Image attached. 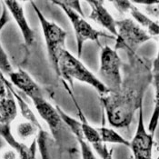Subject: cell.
Instances as JSON below:
<instances>
[{"label": "cell", "mask_w": 159, "mask_h": 159, "mask_svg": "<svg viewBox=\"0 0 159 159\" xmlns=\"http://www.w3.org/2000/svg\"><path fill=\"white\" fill-rule=\"evenodd\" d=\"M128 62L122 66V85L116 92L100 97L108 123L114 128H127L135 112L143 105L144 95L153 83L152 64L137 53H126Z\"/></svg>", "instance_id": "1"}, {"label": "cell", "mask_w": 159, "mask_h": 159, "mask_svg": "<svg viewBox=\"0 0 159 159\" xmlns=\"http://www.w3.org/2000/svg\"><path fill=\"white\" fill-rule=\"evenodd\" d=\"M57 74L66 79L71 86L74 81H78L92 86L100 97L109 93V90L94 73H92L86 66L75 57L68 50L63 49L58 57Z\"/></svg>", "instance_id": "2"}, {"label": "cell", "mask_w": 159, "mask_h": 159, "mask_svg": "<svg viewBox=\"0 0 159 159\" xmlns=\"http://www.w3.org/2000/svg\"><path fill=\"white\" fill-rule=\"evenodd\" d=\"M31 5L37 14L39 24L43 32V37L48 49L49 60L57 73L59 54L63 49L66 48V39L67 36L66 32L61 26L48 19L42 11L38 8L35 2H31Z\"/></svg>", "instance_id": "3"}, {"label": "cell", "mask_w": 159, "mask_h": 159, "mask_svg": "<svg viewBox=\"0 0 159 159\" xmlns=\"http://www.w3.org/2000/svg\"><path fill=\"white\" fill-rule=\"evenodd\" d=\"M53 4L57 5L61 8L65 13V15L66 16V17L68 18L69 22L72 25L74 33L75 36V40H76L78 57L82 56L84 45L87 41L96 42L98 46L101 47L99 41L100 37H107L111 39H115L110 35H107L105 32L95 28L83 16H81L80 14L76 13L71 8H69L68 7H66V5H64L62 1H53Z\"/></svg>", "instance_id": "4"}, {"label": "cell", "mask_w": 159, "mask_h": 159, "mask_svg": "<svg viewBox=\"0 0 159 159\" xmlns=\"http://www.w3.org/2000/svg\"><path fill=\"white\" fill-rule=\"evenodd\" d=\"M117 36L116 37L115 49L124 50L125 53H136L143 44L152 39V37L137 23L126 17L116 20Z\"/></svg>", "instance_id": "5"}, {"label": "cell", "mask_w": 159, "mask_h": 159, "mask_svg": "<svg viewBox=\"0 0 159 159\" xmlns=\"http://www.w3.org/2000/svg\"><path fill=\"white\" fill-rule=\"evenodd\" d=\"M122 60L116 49L109 46L101 47L98 78L109 92L118 91L122 85Z\"/></svg>", "instance_id": "6"}, {"label": "cell", "mask_w": 159, "mask_h": 159, "mask_svg": "<svg viewBox=\"0 0 159 159\" xmlns=\"http://www.w3.org/2000/svg\"><path fill=\"white\" fill-rule=\"evenodd\" d=\"M38 116L47 123L51 134L57 142L62 145L66 132L63 129H69L63 121L57 107H53L45 97L38 96L31 99Z\"/></svg>", "instance_id": "7"}, {"label": "cell", "mask_w": 159, "mask_h": 159, "mask_svg": "<svg viewBox=\"0 0 159 159\" xmlns=\"http://www.w3.org/2000/svg\"><path fill=\"white\" fill-rule=\"evenodd\" d=\"M154 147V135L145 126L143 116V105L138 109V122L135 135L130 142L134 159H152Z\"/></svg>", "instance_id": "8"}, {"label": "cell", "mask_w": 159, "mask_h": 159, "mask_svg": "<svg viewBox=\"0 0 159 159\" xmlns=\"http://www.w3.org/2000/svg\"><path fill=\"white\" fill-rule=\"evenodd\" d=\"M118 12L130 15L135 23L144 28L151 37H159V23L151 19L148 16L137 8L133 2L130 1H113L111 2Z\"/></svg>", "instance_id": "9"}, {"label": "cell", "mask_w": 159, "mask_h": 159, "mask_svg": "<svg viewBox=\"0 0 159 159\" xmlns=\"http://www.w3.org/2000/svg\"><path fill=\"white\" fill-rule=\"evenodd\" d=\"M7 11L16 23L26 48L31 47L35 42V31L28 24L25 15L23 2L21 1H3Z\"/></svg>", "instance_id": "10"}, {"label": "cell", "mask_w": 159, "mask_h": 159, "mask_svg": "<svg viewBox=\"0 0 159 159\" xmlns=\"http://www.w3.org/2000/svg\"><path fill=\"white\" fill-rule=\"evenodd\" d=\"M79 117L82 135L90 145V147H92V149L101 157V159H113V152L112 150L108 149L107 144L102 141L98 128L92 126L86 121L81 111H79Z\"/></svg>", "instance_id": "11"}, {"label": "cell", "mask_w": 159, "mask_h": 159, "mask_svg": "<svg viewBox=\"0 0 159 159\" xmlns=\"http://www.w3.org/2000/svg\"><path fill=\"white\" fill-rule=\"evenodd\" d=\"M86 3L89 5L91 8V12L88 16L89 19L97 23L104 29L107 30L110 33V36L116 39L117 36L116 20L113 17V16L107 10V8L105 7V2L92 0L87 1Z\"/></svg>", "instance_id": "12"}, {"label": "cell", "mask_w": 159, "mask_h": 159, "mask_svg": "<svg viewBox=\"0 0 159 159\" xmlns=\"http://www.w3.org/2000/svg\"><path fill=\"white\" fill-rule=\"evenodd\" d=\"M11 132L15 138L25 145L37 141L44 140L40 124H35L27 119H16L11 124Z\"/></svg>", "instance_id": "13"}, {"label": "cell", "mask_w": 159, "mask_h": 159, "mask_svg": "<svg viewBox=\"0 0 159 159\" xmlns=\"http://www.w3.org/2000/svg\"><path fill=\"white\" fill-rule=\"evenodd\" d=\"M7 77L14 87L20 90L30 99L43 95L42 90L37 82L29 74L21 68L14 69Z\"/></svg>", "instance_id": "14"}, {"label": "cell", "mask_w": 159, "mask_h": 159, "mask_svg": "<svg viewBox=\"0 0 159 159\" xmlns=\"http://www.w3.org/2000/svg\"><path fill=\"white\" fill-rule=\"evenodd\" d=\"M58 112L61 116L63 121L67 125V127L70 129L71 133L73 134L75 140L77 141L79 148H80V154H81V159H98L95 155L94 150L90 145L85 140L81 133V126H80V121L72 117L71 116L67 115L66 112L62 110L60 107H57Z\"/></svg>", "instance_id": "15"}, {"label": "cell", "mask_w": 159, "mask_h": 159, "mask_svg": "<svg viewBox=\"0 0 159 159\" xmlns=\"http://www.w3.org/2000/svg\"><path fill=\"white\" fill-rule=\"evenodd\" d=\"M17 114L18 106L9 89L8 95L0 101V124L11 125L17 118Z\"/></svg>", "instance_id": "16"}, {"label": "cell", "mask_w": 159, "mask_h": 159, "mask_svg": "<svg viewBox=\"0 0 159 159\" xmlns=\"http://www.w3.org/2000/svg\"><path fill=\"white\" fill-rule=\"evenodd\" d=\"M98 128L99 135L102 139V141L105 144H117V145H122L125 147H130V142L126 140L125 137L119 133H117L115 129L109 128L107 126H101L97 127Z\"/></svg>", "instance_id": "17"}, {"label": "cell", "mask_w": 159, "mask_h": 159, "mask_svg": "<svg viewBox=\"0 0 159 159\" xmlns=\"http://www.w3.org/2000/svg\"><path fill=\"white\" fill-rule=\"evenodd\" d=\"M153 84L155 86V106H154V110L152 113V116L148 124L147 131L151 135H155L159 123V78L154 80Z\"/></svg>", "instance_id": "18"}, {"label": "cell", "mask_w": 159, "mask_h": 159, "mask_svg": "<svg viewBox=\"0 0 159 159\" xmlns=\"http://www.w3.org/2000/svg\"><path fill=\"white\" fill-rule=\"evenodd\" d=\"M13 70H14V67L12 66L7 53L5 52V50L0 43V72L5 76H7Z\"/></svg>", "instance_id": "19"}, {"label": "cell", "mask_w": 159, "mask_h": 159, "mask_svg": "<svg viewBox=\"0 0 159 159\" xmlns=\"http://www.w3.org/2000/svg\"><path fill=\"white\" fill-rule=\"evenodd\" d=\"M0 159H20V157L17 152L8 146L0 150Z\"/></svg>", "instance_id": "20"}, {"label": "cell", "mask_w": 159, "mask_h": 159, "mask_svg": "<svg viewBox=\"0 0 159 159\" xmlns=\"http://www.w3.org/2000/svg\"><path fill=\"white\" fill-rule=\"evenodd\" d=\"M9 89L7 87V78L0 72V101L8 95Z\"/></svg>", "instance_id": "21"}, {"label": "cell", "mask_w": 159, "mask_h": 159, "mask_svg": "<svg viewBox=\"0 0 159 159\" xmlns=\"http://www.w3.org/2000/svg\"><path fill=\"white\" fill-rule=\"evenodd\" d=\"M3 4V3H2ZM10 21V14L7 11V7H5V5L3 4V7H2V12L0 15V32L1 30L7 25V23Z\"/></svg>", "instance_id": "22"}, {"label": "cell", "mask_w": 159, "mask_h": 159, "mask_svg": "<svg viewBox=\"0 0 159 159\" xmlns=\"http://www.w3.org/2000/svg\"><path fill=\"white\" fill-rule=\"evenodd\" d=\"M64 5L71 8L72 10L75 11L76 13L80 14L81 16H84V11L81 7V2L80 1H62Z\"/></svg>", "instance_id": "23"}, {"label": "cell", "mask_w": 159, "mask_h": 159, "mask_svg": "<svg viewBox=\"0 0 159 159\" xmlns=\"http://www.w3.org/2000/svg\"><path fill=\"white\" fill-rule=\"evenodd\" d=\"M152 75H153V81L159 78V47L157 55L152 63Z\"/></svg>", "instance_id": "24"}, {"label": "cell", "mask_w": 159, "mask_h": 159, "mask_svg": "<svg viewBox=\"0 0 159 159\" xmlns=\"http://www.w3.org/2000/svg\"><path fill=\"white\" fill-rule=\"evenodd\" d=\"M157 159H159V156H158V157H157Z\"/></svg>", "instance_id": "25"}]
</instances>
